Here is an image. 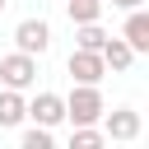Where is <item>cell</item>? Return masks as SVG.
<instances>
[{
	"label": "cell",
	"instance_id": "cell-1",
	"mask_svg": "<svg viewBox=\"0 0 149 149\" xmlns=\"http://www.w3.org/2000/svg\"><path fill=\"white\" fill-rule=\"evenodd\" d=\"M102 112H107V107H102L98 84H74V93L65 98V121H70V126H98Z\"/></svg>",
	"mask_w": 149,
	"mask_h": 149
},
{
	"label": "cell",
	"instance_id": "cell-2",
	"mask_svg": "<svg viewBox=\"0 0 149 149\" xmlns=\"http://www.w3.org/2000/svg\"><path fill=\"white\" fill-rule=\"evenodd\" d=\"M0 84L5 88H33L37 84V56L28 51H14V56H0Z\"/></svg>",
	"mask_w": 149,
	"mask_h": 149
},
{
	"label": "cell",
	"instance_id": "cell-3",
	"mask_svg": "<svg viewBox=\"0 0 149 149\" xmlns=\"http://www.w3.org/2000/svg\"><path fill=\"white\" fill-rule=\"evenodd\" d=\"M98 121H102V135H107V140H135V135L144 130V121H140V112H135V107H116V112H102Z\"/></svg>",
	"mask_w": 149,
	"mask_h": 149
},
{
	"label": "cell",
	"instance_id": "cell-4",
	"mask_svg": "<svg viewBox=\"0 0 149 149\" xmlns=\"http://www.w3.org/2000/svg\"><path fill=\"white\" fill-rule=\"evenodd\" d=\"M102 74H107L102 51H84V47L70 51V79L74 84H102Z\"/></svg>",
	"mask_w": 149,
	"mask_h": 149
},
{
	"label": "cell",
	"instance_id": "cell-5",
	"mask_svg": "<svg viewBox=\"0 0 149 149\" xmlns=\"http://www.w3.org/2000/svg\"><path fill=\"white\" fill-rule=\"evenodd\" d=\"M14 42H19V51L42 56V51L51 47V28H47V19H23V23L14 28Z\"/></svg>",
	"mask_w": 149,
	"mask_h": 149
},
{
	"label": "cell",
	"instance_id": "cell-6",
	"mask_svg": "<svg viewBox=\"0 0 149 149\" xmlns=\"http://www.w3.org/2000/svg\"><path fill=\"white\" fill-rule=\"evenodd\" d=\"M28 116H33L37 126H61V121H65V98H61V93H37V98L28 102Z\"/></svg>",
	"mask_w": 149,
	"mask_h": 149
},
{
	"label": "cell",
	"instance_id": "cell-7",
	"mask_svg": "<svg viewBox=\"0 0 149 149\" xmlns=\"http://www.w3.org/2000/svg\"><path fill=\"white\" fill-rule=\"evenodd\" d=\"M121 37L130 42L135 56L149 51V14H144V5H140V9H126V28H121Z\"/></svg>",
	"mask_w": 149,
	"mask_h": 149
},
{
	"label": "cell",
	"instance_id": "cell-8",
	"mask_svg": "<svg viewBox=\"0 0 149 149\" xmlns=\"http://www.w3.org/2000/svg\"><path fill=\"white\" fill-rule=\"evenodd\" d=\"M102 65H107V70H116V74H126V70L135 65L130 42H126V37H107V42H102Z\"/></svg>",
	"mask_w": 149,
	"mask_h": 149
},
{
	"label": "cell",
	"instance_id": "cell-9",
	"mask_svg": "<svg viewBox=\"0 0 149 149\" xmlns=\"http://www.w3.org/2000/svg\"><path fill=\"white\" fill-rule=\"evenodd\" d=\"M28 116V102L19 88H0V126H19Z\"/></svg>",
	"mask_w": 149,
	"mask_h": 149
},
{
	"label": "cell",
	"instance_id": "cell-10",
	"mask_svg": "<svg viewBox=\"0 0 149 149\" xmlns=\"http://www.w3.org/2000/svg\"><path fill=\"white\" fill-rule=\"evenodd\" d=\"M102 42H107V33H102L98 19H93V23H74V47H84V51H102Z\"/></svg>",
	"mask_w": 149,
	"mask_h": 149
},
{
	"label": "cell",
	"instance_id": "cell-11",
	"mask_svg": "<svg viewBox=\"0 0 149 149\" xmlns=\"http://www.w3.org/2000/svg\"><path fill=\"white\" fill-rule=\"evenodd\" d=\"M65 9H70V23H93V19H102V0H65Z\"/></svg>",
	"mask_w": 149,
	"mask_h": 149
},
{
	"label": "cell",
	"instance_id": "cell-12",
	"mask_svg": "<svg viewBox=\"0 0 149 149\" xmlns=\"http://www.w3.org/2000/svg\"><path fill=\"white\" fill-rule=\"evenodd\" d=\"M102 130H93V126H74V135H70V149H102Z\"/></svg>",
	"mask_w": 149,
	"mask_h": 149
},
{
	"label": "cell",
	"instance_id": "cell-13",
	"mask_svg": "<svg viewBox=\"0 0 149 149\" xmlns=\"http://www.w3.org/2000/svg\"><path fill=\"white\" fill-rule=\"evenodd\" d=\"M23 149H51V126L33 121V130H23Z\"/></svg>",
	"mask_w": 149,
	"mask_h": 149
},
{
	"label": "cell",
	"instance_id": "cell-14",
	"mask_svg": "<svg viewBox=\"0 0 149 149\" xmlns=\"http://www.w3.org/2000/svg\"><path fill=\"white\" fill-rule=\"evenodd\" d=\"M112 5H116V9H140L144 0H112Z\"/></svg>",
	"mask_w": 149,
	"mask_h": 149
},
{
	"label": "cell",
	"instance_id": "cell-15",
	"mask_svg": "<svg viewBox=\"0 0 149 149\" xmlns=\"http://www.w3.org/2000/svg\"><path fill=\"white\" fill-rule=\"evenodd\" d=\"M5 5H9V0H0V14H5Z\"/></svg>",
	"mask_w": 149,
	"mask_h": 149
}]
</instances>
